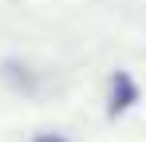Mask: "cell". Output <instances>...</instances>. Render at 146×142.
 Masks as SVG:
<instances>
[{"label": "cell", "instance_id": "6da1fadb", "mask_svg": "<svg viewBox=\"0 0 146 142\" xmlns=\"http://www.w3.org/2000/svg\"><path fill=\"white\" fill-rule=\"evenodd\" d=\"M134 103H138V83H134L126 71H115V75H111V99H107V115H111V118H119V115H126Z\"/></svg>", "mask_w": 146, "mask_h": 142}, {"label": "cell", "instance_id": "7a4b0ae2", "mask_svg": "<svg viewBox=\"0 0 146 142\" xmlns=\"http://www.w3.org/2000/svg\"><path fill=\"white\" fill-rule=\"evenodd\" d=\"M32 142H67V138H59V134H36Z\"/></svg>", "mask_w": 146, "mask_h": 142}]
</instances>
